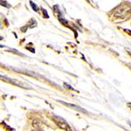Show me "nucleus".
Returning a JSON list of instances; mask_svg holds the SVG:
<instances>
[{"instance_id": "nucleus-1", "label": "nucleus", "mask_w": 131, "mask_h": 131, "mask_svg": "<svg viewBox=\"0 0 131 131\" xmlns=\"http://www.w3.org/2000/svg\"><path fill=\"white\" fill-rule=\"evenodd\" d=\"M1 77L3 79H4L5 81L11 83V84H13L14 86H19V87H21L23 89H26V90H28V89H31V86L25 82H22L20 81H18V80H16V79H9L8 77H5V76H3V75H1Z\"/></svg>"}, {"instance_id": "nucleus-2", "label": "nucleus", "mask_w": 131, "mask_h": 131, "mask_svg": "<svg viewBox=\"0 0 131 131\" xmlns=\"http://www.w3.org/2000/svg\"><path fill=\"white\" fill-rule=\"evenodd\" d=\"M53 120L55 121L56 124L63 129H67V130H71L70 129V126L68 125L67 122L63 118L61 117H59L57 115H53Z\"/></svg>"}, {"instance_id": "nucleus-3", "label": "nucleus", "mask_w": 131, "mask_h": 131, "mask_svg": "<svg viewBox=\"0 0 131 131\" xmlns=\"http://www.w3.org/2000/svg\"><path fill=\"white\" fill-rule=\"evenodd\" d=\"M59 102L68 106V107H70V108H72L73 109L76 110V111H79L81 112H83V113H86V111L84 110V109H82V108H80V107L79 106H76V105H74V104H68V103H66V102H64V101H59Z\"/></svg>"}, {"instance_id": "nucleus-4", "label": "nucleus", "mask_w": 131, "mask_h": 131, "mask_svg": "<svg viewBox=\"0 0 131 131\" xmlns=\"http://www.w3.org/2000/svg\"><path fill=\"white\" fill-rule=\"evenodd\" d=\"M30 5L31 6V7H32V9H33V10H35V12H38L39 9H38V7H37V6H36V5L34 4V3H33V2L30 1Z\"/></svg>"}, {"instance_id": "nucleus-5", "label": "nucleus", "mask_w": 131, "mask_h": 131, "mask_svg": "<svg viewBox=\"0 0 131 131\" xmlns=\"http://www.w3.org/2000/svg\"><path fill=\"white\" fill-rule=\"evenodd\" d=\"M1 5L3 6H5V7H6V8H10V7H11V6H10L9 4H8L7 2L3 1V0H1Z\"/></svg>"}, {"instance_id": "nucleus-6", "label": "nucleus", "mask_w": 131, "mask_h": 131, "mask_svg": "<svg viewBox=\"0 0 131 131\" xmlns=\"http://www.w3.org/2000/svg\"><path fill=\"white\" fill-rule=\"evenodd\" d=\"M42 13H43L44 17H46V18H48L49 17V15H48V13H47V11L45 9H42Z\"/></svg>"}, {"instance_id": "nucleus-7", "label": "nucleus", "mask_w": 131, "mask_h": 131, "mask_svg": "<svg viewBox=\"0 0 131 131\" xmlns=\"http://www.w3.org/2000/svg\"><path fill=\"white\" fill-rule=\"evenodd\" d=\"M64 86L66 87V88H68V89H70V90H75L72 87H71V86H69L68 84H67V83H64Z\"/></svg>"}, {"instance_id": "nucleus-8", "label": "nucleus", "mask_w": 131, "mask_h": 131, "mask_svg": "<svg viewBox=\"0 0 131 131\" xmlns=\"http://www.w3.org/2000/svg\"><path fill=\"white\" fill-rule=\"evenodd\" d=\"M27 49H28V50H29L30 51H31L32 53H35V50L31 49V48H28V47H27Z\"/></svg>"}, {"instance_id": "nucleus-9", "label": "nucleus", "mask_w": 131, "mask_h": 131, "mask_svg": "<svg viewBox=\"0 0 131 131\" xmlns=\"http://www.w3.org/2000/svg\"><path fill=\"white\" fill-rule=\"evenodd\" d=\"M128 53H129V55H130V56H131V52H130V51H129V52H128Z\"/></svg>"}, {"instance_id": "nucleus-10", "label": "nucleus", "mask_w": 131, "mask_h": 131, "mask_svg": "<svg viewBox=\"0 0 131 131\" xmlns=\"http://www.w3.org/2000/svg\"><path fill=\"white\" fill-rule=\"evenodd\" d=\"M129 125H130V126H131V123H130V122H129Z\"/></svg>"}]
</instances>
